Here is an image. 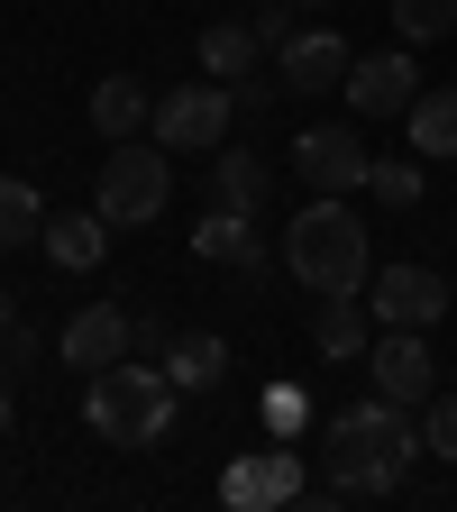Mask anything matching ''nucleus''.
I'll return each mask as SVG.
<instances>
[{"mask_svg": "<svg viewBox=\"0 0 457 512\" xmlns=\"http://www.w3.org/2000/svg\"><path fill=\"white\" fill-rule=\"evenodd\" d=\"M320 448H330V476L311 485V503H357V494H394L430 439H421L412 403H394V394H366V403L330 412V439H320Z\"/></svg>", "mask_w": 457, "mask_h": 512, "instance_id": "nucleus-1", "label": "nucleus"}, {"mask_svg": "<svg viewBox=\"0 0 457 512\" xmlns=\"http://www.w3.org/2000/svg\"><path fill=\"white\" fill-rule=\"evenodd\" d=\"M174 403H183V384L165 366H138V357H119V366H101L83 384V412H92V430L110 448H156L174 430Z\"/></svg>", "mask_w": 457, "mask_h": 512, "instance_id": "nucleus-2", "label": "nucleus"}, {"mask_svg": "<svg viewBox=\"0 0 457 512\" xmlns=\"http://www.w3.org/2000/svg\"><path fill=\"white\" fill-rule=\"evenodd\" d=\"M284 266L311 284V293H366V275H375V256H366V220L348 211V202H320L284 229Z\"/></svg>", "mask_w": 457, "mask_h": 512, "instance_id": "nucleus-3", "label": "nucleus"}, {"mask_svg": "<svg viewBox=\"0 0 457 512\" xmlns=\"http://www.w3.org/2000/svg\"><path fill=\"white\" fill-rule=\"evenodd\" d=\"M165 202H174V165H165V147L156 138H119L110 156H101V220L110 229H147V220H165Z\"/></svg>", "mask_w": 457, "mask_h": 512, "instance_id": "nucleus-4", "label": "nucleus"}, {"mask_svg": "<svg viewBox=\"0 0 457 512\" xmlns=\"http://www.w3.org/2000/svg\"><path fill=\"white\" fill-rule=\"evenodd\" d=\"M229 119H238V92L229 83H183V92H165L156 101V147L165 156H202V147H220L229 138Z\"/></svg>", "mask_w": 457, "mask_h": 512, "instance_id": "nucleus-5", "label": "nucleus"}, {"mask_svg": "<svg viewBox=\"0 0 457 512\" xmlns=\"http://www.w3.org/2000/svg\"><path fill=\"white\" fill-rule=\"evenodd\" d=\"M302 494H311V467H302L293 439L247 448V458H229V476H220V503L229 512H266V503H302Z\"/></svg>", "mask_w": 457, "mask_h": 512, "instance_id": "nucleus-6", "label": "nucleus"}, {"mask_svg": "<svg viewBox=\"0 0 457 512\" xmlns=\"http://www.w3.org/2000/svg\"><path fill=\"white\" fill-rule=\"evenodd\" d=\"M366 311H375V330H430L448 311V275L439 266H384V275H366Z\"/></svg>", "mask_w": 457, "mask_h": 512, "instance_id": "nucleus-7", "label": "nucleus"}, {"mask_svg": "<svg viewBox=\"0 0 457 512\" xmlns=\"http://www.w3.org/2000/svg\"><path fill=\"white\" fill-rule=\"evenodd\" d=\"M293 165H302V183L311 192H366V174H375V156H366V138L357 128H302L293 138Z\"/></svg>", "mask_w": 457, "mask_h": 512, "instance_id": "nucleus-8", "label": "nucleus"}, {"mask_svg": "<svg viewBox=\"0 0 457 512\" xmlns=\"http://www.w3.org/2000/svg\"><path fill=\"white\" fill-rule=\"evenodd\" d=\"M348 37L330 28V19H311V28H293L284 46H275V83L284 92H330V83H348Z\"/></svg>", "mask_w": 457, "mask_h": 512, "instance_id": "nucleus-9", "label": "nucleus"}, {"mask_svg": "<svg viewBox=\"0 0 457 512\" xmlns=\"http://www.w3.org/2000/svg\"><path fill=\"white\" fill-rule=\"evenodd\" d=\"M339 92H348L357 119H403V110L421 101V74H412V55H403V46H384V55H357V64H348V83H339Z\"/></svg>", "mask_w": 457, "mask_h": 512, "instance_id": "nucleus-10", "label": "nucleus"}, {"mask_svg": "<svg viewBox=\"0 0 457 512\" xmlns=\"http://www.w3.org/2000/svg\"><path fill=\"white\" fill-rule=\"evenodd\" d=\"M366 375H375V394H394V403H430V394H439L430 330H375V348H366Z\"/></svg>", "mask_w": 457, "mask_h": 512, "instance_id": "nucleus-11", "label": "nucleus"}, {"mask_svg": "<svg viewBox=\"0 0 457 512\" xmlns=\"http://www.w3.org/2000/svg\"><path fill=\"white\" fill-rule=\"evenodd\" d=\"M119 357H138V320H128L119 302H83L74 320H64V366L74 375H101Z\"/></svg>", "mask_w": 457, "mask_h": 512, "instance_id": "nucleus-12", "label": "nucleus"}, {"mask_svg": "<svg viewBox=\"0 0 457 512\" xmlns=\"http://www.w3.org/2000/svg\"><path fill=\"white\" fill-rule=\"evenodd\" d=\"M101 247H110V220L101 211H46V256H55L64 275H92Z\"/></svg>", "mask_w": 457, "mask_h": 512, "instance_id": "nucleus-13", "label": "nucleus"}, {"mask_svg": "<svg viewBox=\"0 0 457 512\" xmlns=\"http://www.w3.org/2000/svg\"><path fill=\"white\" fill-rule=\"evenodd\" d=\"M165 375L183 384V394H211V384L229 375V339L220 330H174L165 339Z\"/></svg>", "mask_w": 457, "mask_h": 512, "instance_id": "nucleus-14", "label": "nucleus"}, {"mask_svg": "<svg viewBox=\"0 0 457 512\" xmlns=\"http://www.w3.org/2000/svg\"><path fill=\"white\" fill-rule=\"evenodd\" d=\"M366 320H375V311H366L357 293H320L311 348H320V357H366V348H375V330H366Z\"/></svg>", "mask_w": 457, "mask_h": 512, "instance_id": "nucleus-15", "label": "nucleus"}, {"mask_svg": "<svg viewBox=\"0 0 457 512\" xmlns=\"http://www.w3.org/2000/svg\"><path fill=\"white\" fill-rule=\"evenodd\" d=\"M256 19H220V28H202V74L211 83H256Z\"/></svg>", "mask_w": 457, "mask_h": 512, "instance_id": "nucleus-16", "label": "nucleus"}, {"mask_svg": "<svg viewBox=\"0 0 457 512\" xmlns=\"http://www.w3.org/2000/svg\"><path fill=\"white\" fill-rule=\"evenodd\" d=\"M192 247H202L211 266H256V211L211 202V211H202V229H192Z\"/></svg>", "mask_w": 457, "mask_h": 512, "instance_id": "nucleus-17", "label": "nucleus"}, {"mask_svg": "<svg viewBox=\"0 0 457 512\" xmlns=\"http://www.w3.org/2000/svg\"><path fill=\"white\" fill-rule=\"evenodd\" d=\"M156 119V101L138 92V83H128V74H110V83H92V128H101V138L119 147V138H138V128Z\"/></svg>", "mask_w": 457, "mask_h": 512, "instance_id": "nucleus-18", "label": "nucleus"}, {"mask_svg": "<svg viewBox=\"0 0 457 512\" xmlns=\"http://www.w3.org/2000/svg\"><path fill=\"white\" fill-rule=\"evenodd\" d=\"M403 119H412V156H457V83H430Z\"/></svg>", "mask_w": 457, "mask_h": 512, "instance_id": "nucleus-19", "label": "nucleus"}, {"mask_svg": "<svg viewBox=\"0 0 457 512\" xmlns=\"http://www.w3.org/2000/svg\"><path fill=\"white\" fill-rule=\"evenodd\" d=\"M266 192H275V174L256 165V156H211V202H229V211H266Z\"/></svg>", "mask_w": 457, "mask_h": 512, "instance_id": "nucleus-20", "label": "nucleus"}, {"mask_svg": "<svg viewBox=\"0 0 457 512\" xmlns=\"http://www.w3.org/2000/svg\"><path fill=\"white\" fill-rule=\"evenodd\" d=\"M28 238H46V202H37V183L0 174V256H10V247H28Z\"/></svg>", "mask_w": 457, "mask_h": 512, "instance_id": "nucleus-21", "label": "nucleus"}, {"mask_svg": "<svg viewBox=\"0 0 457 512\" xmlns=\"http://www.w3.org/2000/svg\"><path fill=\"white\" fill-rule=\"evenodd\" d=\"M394 28H403V46H430L457 28V0H394Z\"/></svg>", "mask_w": 457, "mask_h": 512, "instance_id": "nucleus-22", "label": "nucleus"}, {"mask_svg": "<svg viewBox=\"0 0 457 512\" xmlns=\"http://www.w3.org/2000/svg\"><path fill=\"white\" fill-rule=\"evenodd\" d=\"M366 192H375V202H394V211H412V202H421V165H394V156H375Z\"/></svg>", "mask_w": 457, "mask_h": 512, "instance_id": "nucleus-23", "label": "nucleus"}, {"mask_svg": "<svg viewBox=\"0 0 457 512\" xmlns=\"http://www.w3.org/2000/svg\"><path fill=\"white\" fill-rule=\"evenodd\" d=\"M421 439H430V458H448V467H457V394H430Z\"/></svg>", "mask_w": 457, "mask_h": 512, "instance_id": "nucleus-24", "label": "nucleus"}, {"mask_svg": "<svg viewBox=\"0 0 457 512\" xmlns=\"http://www.w3.org/2000/svg\"><path fill=\"white\" fill-rule=\"evenodd\" d=\"M302 421H311V403L293 394V384H275V394H266V430H275V439H293Z\"/></svg>", "mask_w": 457, "mask_h": 512, "instance_id": "nucleus-25", "label": "nucleus"}, {"mask_svg": "<svg viewBox=\"0 0 457 512\" xmlns=\"http://www.w3.org/2000/svg\"><path fill=\"white\" fill-rule=\"evenodd\" d=\"M0 366H10V375H28V366H37V339L19 330V320H10V330H0Z\"/></svg>", "mask_w": 457, "mask_h": 512, "instance_id": "nucleus-26", "label": "nucleus"}, {"mask_svg": "<svg viewBox=\"0 0 457 512\" xmlns=\"http://www.w3.org/2000/svg\"><path fill=\"white\" fill-rule=\"evenodd\" d=\"M10 421H19V403H10V366H0V439H10Z\"/></svg>", "mask_w": 457, "mask_h": 512, "instance_id": "nucleus-27", "label": "nucleus"}, {"mask_svg": "<svg viewBox=\"0 0 457 512\" xmlns=\"http://www.w3.org/2000/svg\"><path fill=\"white\" fill-rule=\"evenodd\" d=\"M284 10H311V19H330V10H339V0H284Z\"/></svg>", "mask_w": 457, "mask_h": 512, "instance_id": "nucleus-28", "label": "nucleus"}, {"mask_svg": "<svg viewBox=\"0 0 457 512\" xmlns=\"http://www.w3.org/2000/svg\"><path fill=\"white\" fill-rule=\"evenodd\" d=\"M10 320H19V293H10V284H0V330H10Z\"/></svg>", "mask_w": 457, "mask_h": 512, "instance_id": "nucleus-29", "label": "nucleus"}]
</instances>
